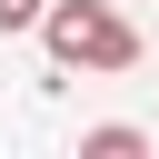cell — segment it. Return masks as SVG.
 <instances>
[{"label": "cell", "instance_id": "6da1fadb", "mask_svg": "<svg viewBox=\"0 0 159 159\" xmlns=\"http://www.w3.org/2000/svg\"><path fill=\"white\" fill-rule=\"evenodd\" d=\"M30 30L50 40L60 70H129V60H139V30H129L119 10H99V0H40Z\"/></svg>", "mask_w": 159, "mask_h": 159}, {"label": "cell", "instance_id": "7a4b0ae2", "mask_svg": "<svg viewBox=\"0 0 159 159\" xmlns=\"http://www.w3.org/2000/svg\"><path fill=\"white\" fill-rule=\"evenodd\" d=\"M80 149H89V159H139V149H149V139H139V129H129V119H109V129H89V139H80Z\"/></svg>", "mask_w": 159, "mask_h": 159}, {"label": "cell", "instance_id": "3957f363", "mask_svg": "<svg viewBox=\"0 0 159 159\" xmlns=\"http://www.w3.org/2000/svg\"><path fill=\"white\" fill-rule=\"evenodd\" d=\"M40 20V0H0V30H30Z\"/></svg>", "mask_w": 159, "mask_h": 159}]
</instances>
